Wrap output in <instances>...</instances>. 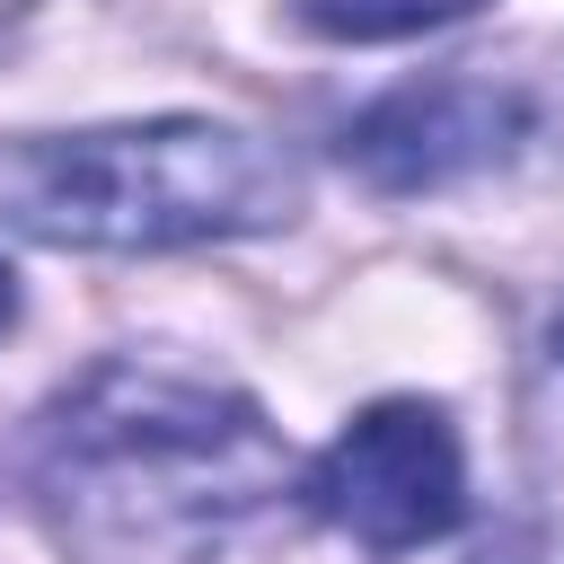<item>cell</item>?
I'll return each instance as SVG.
<instances>
[{
  "mask_svg": "<svg viewBox=\"0 0 564 564\" xmlns=\"http://www.w3.org/2000/svg\"><path fill=\"white\" fill-rule=\"evenodd\" d=\"M485 0H291V18L326 44H397V35H423V26H449Z\"/></svg>",
  "mask_w": 564,
  "mask_h": 564,
  "instance_id": "obj_5",
  "label": "cell"
},
{
  "mask_svg": "<svg viewBox=\"0 0 564 564\" xmlns=\"http://www.w3.org/2000/svg\"><path fill=\"white\" fill-rule=\"evenodd\" d=\"M300 502L379 546V555H405V546H432L467 520V449H458V423L449 405L432 397H379L361 405L300 476Z\"/></svg>",
  "mask_w": 564,
  "mask_h": 564,
  "instance_id": "obj_4",
  "label": "cell"
},
{
  "mask_svg": "<svg viewBox=\"0 0 564 564\" xmlns=\"http://www.w3.org/2000/svg\"><path fill=\"white\" fill-rule=\"evenodd\" d=\"M555 70H529V53L441 62L423 79H397L388 97H370L335 132V159L370 194H441V185L520 167L538 141H555V106H564Z\"/></svg>",
  "mask_w": 564,
  "mask_h": 564,
  "instance_id": "obj_3",
  "label": "cell"
},
{
  "mask_svg": "<svg viewBox=\"0 0 564 564\" xmlns=\"http://www.w3.org/2000/svg\"><path fill=\"white\" fill-rule=\"evenodd\" d=\"M282 476L256 397L132 352L88 361L26 432L35 511L79 564H212Z\"/></svg>",
  "mask_w": 564,
  "mask_h": 564,
  "instance_id": "obj_1",
  "label": "cell"
},
{
  "mask_svg": "<svg viewBox=\"0 0 564 564\" xmlns=\"http://www.w3.org/2000/svg\"><path fill=\"white\" fill-rule=\"evenodd\" d=\"M300 212L282 141L212 115L18 132L0 141V229L79 256H167L212 238H264Z\"/></svg>",
  "mask_w": 564,
  "mask_h": 564,
  "instance_id": "obj_2",
  "label": "cell"
},
{
  "mask_svg": "<svg viewBox=\"0 0 564 564\" xmlns=\"http://www.w3.org/2000/svg\"><path fill=\"white\" fill-rule=\"evenodd\" d=\"M9 326H18V273L0 264V335H9Z\"/></svg>",
  "mask_w": 564,
  "mask_h": 564,
  "instance_id": "obj_6",
  "label": "cell"
}]
</instances>
